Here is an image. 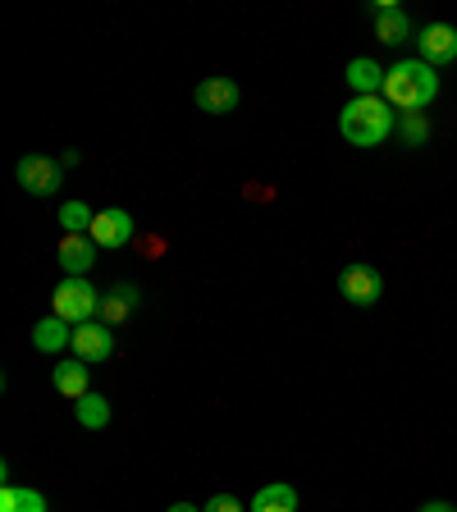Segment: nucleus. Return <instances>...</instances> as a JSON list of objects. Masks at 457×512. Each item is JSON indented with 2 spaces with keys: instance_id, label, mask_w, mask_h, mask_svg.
<instances>
[{
  "instance_id": "1",
  "label": "nucleus",
  "mask_w": 457,
  "mask_h": 512,
  "mask_svg": "<svg viewBox=\"0 0 457 512\" xmlns=\"http://www.w3.org/2000/svg\"><path fill=\"white\" fill-rule=\"evenodd\" d=\"M380 92L394 110H403V115H421V110L439 96V74L426 60H403V64H394V69H384Z\"/></svg>"
},
{
  "instance_id": "2",
  "label": "nucleus",
  "mask_w": 457,
  "mask_h": 512,
  "mask_svg": "<svg viewBox=\"0 0 457 512\" xmlns=\"http://www.w3.org/2000/svg\"><path fill=\"white\" fill-rule=\"evenodd\" d=\"M339 133L352 147H380L394 133V106L384 96H352L339 115Z\"/></svg>"
},
{
  "instance_id": "3",
  "label": "nucleus",
  "mask_w": 457,
  "mask_h": 512,
  "mask_svg": "<svg viewBox=\"0 0 457 512\" xmlns=\"http://www.w3.org/2000/svg\"><path fill=\"white\" fill-rule=\"evenodd\" d=\"M55 316H64L69 325H83V320L101 316V293H96L87 279H64L55 288Z\"/></svg>"
},
{
  "instance_id": "4",
  "label": "nucleus",
  "mask_w": 457,
  "mask_h": 512,
  "mask_svg": "<svg viewBox=\"0 0 457 512\" xmlns=\"http://www.w3.org/2000/svg\"><path fill=\"white\" fill-rule=\"evenodd\" d=\"M339 293L343 302H352V307H375L384 293V279L375 266H366V261H357V266H343L339 275Z\"/></svg>"
},
{
  "instance_id": "5",
  "label": "nucleus",
  "mask_w": 457,
  "mask_h": 512,
  "mask_svg": "<svg viewBox=\"0 0 457 512\" xmlns=\"http://www.w3.org/2000/svg\"><path fill=\"white\" fill-rule=\"evenodd\" d=\"M69 348H74L78 362L96 366L115 352V334H110L106 320H83V325H74V343H69Z\"/></svg>"
},
{
  "instance_id": "6",
  "label": "nucleus",
  "mask_w": 457,
  "mask_h": 512,
  "mask_svg": "<svg viewBox=\"0 0 457 512\" xmlns=\"http://www.w3.org/2000/svg\"><path fill=\"white\" fill-rule=\"evenodd\" d=\"M14 174H19L23 192H32V197H51V192L64 183V165L51 156H23Z\"/></svg>"
},
{
  "instance_id": "7",
  "label": "nucleus",
  "mask_w": 457,
  "mask_h": 512,
  "mask_svg": "<svg viewBox=\"0 0 457 512\" xmlns=\"http://www.w3.org/2000/svg\"><path fill=\"white\" fill-rule=\"evenodd\" d=\"M416 46H421V60H426L430 69L453 64L457 60V28L453 23H426L421 37H416Z\"/></svg>"
},
{
  "instance_id": "8",
  "label": "nucleus",
  "mask_w": 457,
  "mask_h": 512,
  "mask_svg": "<svg viewBox=\"0 0 457 512\" xmlns=\"http://www.w3.org/2000/svg\"><path fill=\"white\" fill-rule=\"evenodd\" d=\"M87 238H92L96 247H128V243H133V215L119 211V206H110V211H96Z\"/></svg>"
},
{
  "instance_id": "9",
  "label": "nucleus",
  "mask_w": 457,
  "mask_h": 512,
  "mask_svg": "<svg viewBox=\"0 0 457 512\" xmlns=\"http://www.w3.org/2000/svg\"><path fill=\"white\" fill-rule=\"evenodd\" d=\"M238 101H243V87H238L234 78H206V83L197 87V106H202L206 115H229V110H238Z\"/></svg>"
},
{
  "instance_id": "10",
  "label": "nucleus",
  "mask_w": 457,
  "mask_h": 512,
  "mask_svg": "<svg viewBox=\"0 0 457 512\" xmlns=\"http://www.w3.org/2000/svg\"><path fill=\"white\" fill-rule=\"evenodd\" d=\"M371 14H375V37H380L384 46H403L407 37H412V23H407V14L398 10L394 0H375Z\"/></svg>"
},
{
  "instance_id": "11",
  "label": "nucleus",
  "mask_w": 457,
  "mask_h": 512,
  "mask_svg": "<svg viewBox=\"0 0 457 512\" xmlns=\"http://www.w3.org/2000/svg\"><path fill=\"white\" fill-rule=\"evenodd\" d=\"M96 252H101V247H96L87 234H64V243H60V266H64V275H69V279H83L87 270H92Z\"/></svg>"
},
{
  "instance_id": "12",
  "label": "nucleus",
  "mask_w": 457,
  "mask_h": 512,
  "mask_svg": "<svg viewBox=\"0 0 457 512\" xmlns=\"http://www.w3.org/2000/svg\"><path fill=\"white\" fill-rule=\"evenodd\" d=\"M138 307H142V288H133V284H115L110 293H101V320L106 325H124Z\"/></svg>"
},
{
  "instance_id": "13",
  "label": "nucleus",
  "mask_w": 457,
  "mask_h": 512,
  "mask_svg": "<svg viewBox=\"0 0 457 512\" xmlns=\"http://www.w3.org/2000/svg\"><path fill=\"white\" fill-rule=\"evenodd\" d=\"M64 343H74V325L64 316H46V320H37V330H32V348L37 352H64Z\"/></svg>"
},
{
  "instance_id": "14",
  "label": "nucleus",
  "mask_w": 457,
  "mask_h": 512,
  "mask_svg": "<svg viewBox=\"0 0 457 512\" xmlns=\"http://www.w3.org/2000/svg\"><path fill=\"white\" fill-rule=\"evenodd\" d=\"M87 375H92V366L78 362V357H69V362H60V366L51 371V384L60 389L64 398H74V403H78L83 394H92V389H87Z\"/></svg>"
},
{
  "instance_id": "15",
  "label": "nucleus",
  "mask_w": 457,
  "mask_h": 512,
  "mask_svg": "<svg viewBox=\"0 0 457 512\" xmlns=\"http://www.w3.org/2000/svg\"><path fill=\"white\" fill-rule=\"evenodd\" d=\"M252 512H298V490L275 480V485H261L252 499Z\"/></svg>"
},
{
  "instance_id": "16",
  "label": "nucleus",
  "mask_w": 457,
  "mask_h": 512,
  "mask_svg": "<svg viewBox=\"0 0 457 512\" xmlns=\"http://www.w3.org/2000/svg\"><path fill=\"white\" fill-rule=\"evenodd\" d=\"M348 83L357 96H375L384 87V69L375 60H366V55H357V60L348 64Z\"/></svg>"
},
{
  "instance_id": "17",
  "label": "nucleus",
  "mask_w": 457,
  "mask_h": 512,
  "mask_svg": "<svg viewBox=\"0 0 457 512\" xmlns=\"http://www.w3.org/2000/svg\"><path fill=\"white\" fill-rule=\"evenodd\" d=\"M0 512H46V499L37 490L5 485V490H0Z\"/></svg>"
},
{
  "instance_id": "18",
  "label": "nucleus",
  "mask_w": 457,
  "mask_h": 512,
  "mask_svg": "<svg viewBox=\"0 0 457 512\" xmlns=\"http://www.w3.org/2000/svg\"><path fill=\"white\" fill-rule=\"evenodd\" d=\"M78 421H83L87 430L110 426V403L101 394H83V398H78Z\"/></svg>"
},
{
  "instance_id": "19",
  "label": "nucleus",
  "mask_w": 457,
  "mask_h": 512,
  "mask_svg": "<svg viewBox=\"0 0 457 512\" xmlns=\"http://www.w3.org/2000/svg\"><path fill=\"white\" fill-rule=\"evenodd\" d=\"M92 220H96V215L87 211L83 202H64V206H60V224H64V234H87V229H92Z\"/></svg>"
},
{
  "instance_id": "20",
  "label": "nucleus",
  "mask_w": 457,
  "mask_h": 512,
  "mask_svg": "<svg viewBox=\"0 0 457 512\" xmlns=\"http://www.w3.org/2000/svg\"><path fill=\"white\" fill-rule=\"evenodd\" d=\"M398 133H403V142H407V147H421V142L430 138V128H426V119H421V115H403V124H398Z\"/></svg>"
},
{
  "instance_id": "21",
  "label": "nucleus",
  "mask_w": 457,
  "mask_h": 512,
  "mask_svg": "<svg viewBox=\"0 0 457 512\" xmlns=\"http://www.w3.org/2000/svg\"><path fill=\"white\" fill-rule=\"evenodd\" d=\"M202 512H243V503H238L234 499V494H215V499L211 503H206V508Z\"/></svg>"
},
{
  "instance_id": "22",
  "label": "nucleus",
  "mask_w": 457,
  "mask_h": 512,
  "mask_svg": "<svg viewBox=\"0 0 457 512\" xmlns=\"http://www.w3.org/2000/svg\"><path fill=\"white\" fill-rule=\"evenodd\" d=\"M421 512H457V508H453V503H444V499H435V503H426Z\"/></svg>"
},
{
  "instance_id": "23",
  "label": "nucleus",
  "mask_w": 457,
  "mask_h": 512,
  "mask_svg": "<svg viewBox=\"0 0 457 512\" xmlns=\"http://www.w3.org/2000/svg\"><path fill=\"white\" fill-rule=\"evenodd\" d=\"M165 512H202V508H192V503H170Z\"/></svg>"
}]
</instances>
